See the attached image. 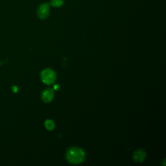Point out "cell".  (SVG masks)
<instances>
[{"instance_id": "6da1fadb", "label": "cell", "mask_w": 166, "mask_h": 166, "mask_svg": "<svg viewBox=\"0 0 166 166\" xmlns=\"http://www.w3.org/2000/svg\"><path fill=\"white\" fill-rule=\"evenodd\" d=\"M66 156L71 164H79L84 162L86 155L83 149L79 147H71L67 151Z\"/></svg>"}, {"instance_id": "7a4b0ae2", "label": "cell", "mask_w": 166, "mask_h": 166, "mask_svg": "<svg viewBox=\"0 0 166 166\" xmlns=\"http://www.w3.org/2000/svg\"><path fill=\"white\" fill-rule=\"evenodd\" d=\"M40 77H41L42 82L48 85L54 83L56 81V78H57L55 72L49 68L43 70L42 71Z\"/></svg>"}, {"instance_id": "3957f363", "label": "cell", "mask_w": 166, "mask_h": 166, "mask_svg": "<svg viewBox=\"0 0 166 166\" xmlns=\"http://www.w3.org/2000/svg\"><path fill=\"white\" fill-rule=\"evenodd\" d=\"M37 13L40 18L41 19H46L48 17L49 14V6L47 4H42L40 6L37 11Z\"/></svg>"}, {"instance_id": "277c9868", "label": "cell", "mask_w": 166, "mask_h": 166, "mask_svg": "<svg viewBox=\"0 0 166 166\" xmlns=\"http://www.w3.org/2000/svg\"><path fill=\"white\" fill-rule=\"evenodd\" d=\"M54 98V92L51 88L46 89L42 92V99L43 102L49 103L51 102Z\"/></svg>"}, {"instance_id": "5b68a950", "label": "cell", "mask_w": 166, "mask_h": 166, "mask_svg": "<svg viewBox=\"0 0 166 166\" xmlns=\"http://www.w3.org/2000/svg\"><path fill=\"white\" fill-rule=\"evenodd\" d=\"M146 157V152L142 149H138L134 152L133 159L136 162H142Z\"/></svg>"}, {"instance_id": "8992f818", "label": "cell", "mask_w": 166, "mask_h": 166, "mask_svg": "<svg viewBox=\"0 0 166 166\" xmlns=\"http://www.w3.org/2000/svg\"><path fill=\"white\" fill-rule=\"evenodd\" d=\"M45 125L47 129H48L49 130H52L55 128V123L54 122L51 120H47L45 122Z\"/></svg>"}, {"instance_id": "52a82bcc", "label": "cell", "mask_w": 166, "mask_h": 166, "mask_svg": "<svg viewBox=\"0 0 166 166\" xmlns=\"http://www.w3.org/2000/svg\"><path fill=\"white\" fill-rule=\"evenodd\" d=\"M64 0H51V4L55 7H59L63 5Z\"/></svg>"}, {"instance_id": "ba28073f", "label": "cell", "mask_w": 166, "mask_h": 166, "mask_svg": "<svg viewBox=\"0 0 166 166\" xmlns=\"http://www.w3.org/2000/svg\"><path fill=\"white\" fill-rule=\"evenodd\" d=\"M53 88H54L55 90H59V85H58V84H57H57H56V85H55L54 87H53Z\"/></svg>"}]
</instances>
